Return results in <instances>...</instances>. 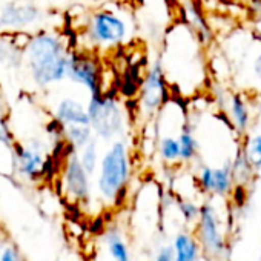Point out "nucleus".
I'll list each match as a JSON object with an SVG mask.
<instances>
[{
  "label": "nucleus",
  "instance_id": "nucleus-1",
  "mask_svg": "<svg viewBox=\"0 0 261 261\" xmlns=\"http://www.w3.org/2000/svg\"><path fill=\"white\" fill-rule=\"evenodd\" d=\"M30 75L40 88L59 83L66 79L69 51L60 36L49 31H39L25 45Z\"/></svg>",
  "mask_w": 261,
  "mask_h": 261
},
{
  "label": "nucleus",
  "instance_id": "nucleus-2",
  "mask_svg": "<svg viewBox=\"0 0 261 261\" xmlns=\"http://www.w3.org/2000/svg\"><path fill=\"white\" fill-rule=\"evenodd\" d=\"M130 177L129 149L123 140H115L100 162L97 188L108 200H117Z\"/></svg>",
  "mask_w": 261,
  "mask_h": 261
},
{
  "label": "nucleus",
  "instance_id": "nucleus-3",
  "mask_svg": "<svg viewBox=\"0 0 261 261\" xmlns=\"http://www.w3.org/2000/svg\"><path fill=\"white\" fill-rule=\"evenodd\" d=\"M92 133L103 140H112L124 129V112L120 101L106 92L91 95L86 106Z\"/></svg>",
  "mask_w": 261,
  "mask_h": 261
},
{
  "label": "nucleus",
  "instance_id": "nucleus-4",
  "mask_svg": "<svg viewBox=\"0 0 261 261\" xmlns=\"http://www.w3.org/2000/svg\"><path fill=\"white\" fill-rule=\"evenodd\" d=\"M88 40L100 48L117 46L124 42L127 36V25L124 19L114 11H97L89 19Z\"/></svg>",
  "mask_w": 261,
  "mask_h": 261
},
{
  "label": "nucleus",
  "instance_id": "nucleus-5",
  "mask_svg": "<svg viewBox=\"0 0 261 261\" xmlns=\"http://www.w3.org/2000/svg\"><path fill=\"white\" fill-rule=\"evenodd\" d=\"M169 100V88L168 80L165 77V71L162 62L157 60L151 65L149 71L145 75L143 83L140 85V98L139 105L142 112L148 117L157 114L160 108Z\"/></svg>",
  "mask_w": 261,
  "mask_h": 261
},
{
  "label": "nucleus",
  "instance_id": "nucleus-6",
  "mask_svg": "<svg viewBox=\"0 0 261 261\" xmlns=\"http://www.w3.org/2000/svg\"><path fill=\"white\" fill-rule=\"evenodd\" d=\"M66 77L77 83L85 86L91 95H97L101 91V69L98 62L80 51H72L68 56V68H66Z\"/></svg>",
  "mask_w": 261,
  "mask_h": 261
},
{
  "label": "nucleus",
  "instance_id": "nucleus-7",
  "mask_svg": "<svg viewBox=\"0 0 261 261\" xmlns=\"http://www.w3.org/2000/svg\"><path fill=\"white\" fill-rule=\"evenodd\" d=\"M63 185L66 192L75 201H83L89 197V174L83 169L75 149H71V154L66 159L63 169Z\"/></svg>",
  "mask_w": 261,
  "mask_h": 261
},
{
  "label": "nucleus",
  "instance_id": "nucleus-8",
  "mask_svg": "<svg viewBox=\"0 0 261 261\" xmlns=\"http://www.w3.org/2000/svg\"><path fill=\"white\" fill-rule=\"evenodd\" d=\"M42 17V11L33 4H7L0 8V28L23 30L36 23Z\"/></svg>",
  "mask_w": 261,
  "mask_h": 261
},
{
  "label": "nucleus",
  "instance_id": "nucleus-9",
  "mask_svg": "<svg viewBox=\"0 0 261 261\" xmlns=\"http://www.w3.org/2000/svg\"><path fill=\"white\" fill-rule=\"evenodd\" d=\"M14 154L17 169L23 177L34 180L39 175L45 174L46 160L39 146V142L34 140L30 145H14Z\"/></svg>",
  "mask_w": 261,
  "mask_h": 261
},
{
  "label": "nucleus",
  "instance_id": "nucleus-10",
  "mask_svg": "<svg viewBox=\"0 0 261 261\" xmlns=\"http://www.w3.org/2000/svg\"><path fill=\"white\" fill-rule=\"evenodd\" d=\"M224 109H226L227 121L230 123L235 133L241 139L244 136H247L249 129H250L252 115H250V108H249L246 98L240 92L227 94V97L224 100Z\"/></svg>",
  "mask_w": 261,
  "mask_h": 261
},
{
  "label": "nucleus",
  "instance_id": "nucleus-11",
  "mask_svg": "<svg viewBox=\"0 0 261 261\" xmlns=\"http://www.w3.org/2000/svg\"><path fill=\"white\" fill-rule=\"evenodd\" d=\"M232 165L226 163L220 168L203 166L198 174V183L201 189L215 194H226L232 185Z\"/></svg>",
  "mask_w": 261,
  "mask_h": 261
},
{
  "label": "nucleus",
  "instance_id": "nucleus-12",
  "mask_svg": "<svg viewBox=\"0 0 261 261\" xmlns=\"http://www.w3.org/2000/svg\"><path fill=\"white\" fill-rule=\"evenodd\" d=\"M54 117L62 126L89 124V117H88L86 106L82 101H79L77 98H72V97H65L57 103Z\"/></svg>",
  "mask_w": 261,
  "mask_h": 261
},
{
  "label": "nucleus",
  "instance_id": "nucleus-13",
  "mask_svg": "<svg viewBox=\"0 0 261 261\" xmlns=\"http://www.w3.org/2000/svg\"><path fill=\"white\" fill-rule=\"evenodd\" d=\"M185 16H186L185 23L195 33L198 40L206 46L212 40V31L204 19V14L201 13L200 7L194 0H188V4L185 5Z\"/></svg>",
  "mask_w": 261,
  "mask_h": 261
},
{
  "label": "nucleus",
  "instance_id": "nucleus-14",
  "mask_svg": "<svg viewBox=\"0 0 261 261\" xmlns=\"http://www.w3.org/2000/svg\"><path fill=\"white\" fill-rule=\"evenodd\" d=\"M198 214H200V218H201V238H203V243L212 250L220 249L221 243H220V235H218V229H217V220H215L214 209L206 204V206H203L200 209Z\"/></svg>",
  "mask_w": 261,
  "mask_h": 261
},
{
  "label": "nucleus",
  "instance_id": "nucleus-15",
  "mask_svg": "<svg viewBox=\"0 0 261 261\" xmlns=\"http://www.w3.org/2000/svg\"><path fill=\"white\" fill-rule=\"evenodd\" d=\"M178 143H180V160L181 162H191L197 157L200 151V143L195 136V129L192 123L188 118V123L181 129V133L178 134Z\"/></svg>",
  "mask_w": 261,
  "mask_h": 261
},
{
  "label": "nucleus",
  "instance_id": "nucleus-16",
  "mask_svg": "<svg viewBox=\"0 0 261 261\" xmlns=\"http://www.w3.org/2000/svg\"><path fill=\"white\" fill-rule=\"evenodd\" d=\"M63 140L69 145V148L79 151L86 146L92 137V129L89 124H69L63 126Z\"/></svg>",
  "mask_w": 261,
  "mask_h": 261
},
{
  "label": "nucleus",
  "instance_id": "nucleus-17",
  "mask_svg": "<svg viewBox=\"0 0 261 261\" xmlns=\"http://www.w3.org/2000/svg\"><path fill=\"white\" fill-rule=\"evenodd\" d=\"M241 152L252 169H261V133L244 136L241 140Z\"/></svg>",
  "mask_w": 261,
  "mask_h": 261
},
{
  "label": "nucleus",
  "instance_id": "nucleus-18",
  "mask_svg": "<svg viewBox=\"0 0 261 261\" xmlns=\"http://www.w3.org/2000/svg\"><path fill=\"white\" fill-rule=\"evenodd\" d=\"M174 250H175V261H198L197 244L186 233H180L175 238Z\"/></svg>",
  "mask_w": 261,
  "mask_h": 261
},
{
  "label": "nucleus",
  "instance_id": "nucleus-19",
  "mask_svg": "<svg viewBox=\"0 0 261 261\" xmlns=\"http://www.w3.org/2000/svg\"><path fill=\"white\" fill-rule=\"evenodd\" d=\"M157 149H159L160 157L166 163H177V162H180L178 136H159Z\"/></svg>",
  "mask_w": 261,
  "mask_h": 261
},
{
  "label": "nucleus",
  "instance_id": "nucleus-20",
  "mask_svg": "<svg viewBox=\"0 0 261 261\" xmlns=\"http://www.w3.org/2000/svg\"><path fill=\"white\" fill-rule=\"evenodd\" d=\"M79 160L83 166V169L92 175L97 169V165H98V151H97V142L95 140H91L86 146L82 148V152L79 155Z\"/></svg>",
  "mask_w": 261,
  "mask_h": 261
},
{
  "label": "nucleus",
  "instance_id": "nucleus-21",
  "mask_svg": "<svg viewBox=\"0 0 261 261\" xmlns=\"http://www.w3.org/2000/svg\"><path fill=\"white\" fill-rule=\"evenodd\" d=\"M108 246H109V253L115 261H130L127 247L117 233H111L108 237Z\"/></svg>",
  "mask_w": 261,
  "mask_h": 261
},
{
  "label": "nucleus",
  "instance_id": "nucleus-22",
  "mask_svg": "<svg viewBox=\"0 0 261 261\" xmlns=\"http://www.w3.org/2000/svg\"><path fill=\"white\" fill-rule=\"evenodd\" d=\"M0 143L7 146L14 145V136L11 133V127L8 126V121L5 118V108H4V98L0 95Z\"/></svg>",
  "mask_w": 261,
  "mask_h": 261
},
{
  "label": "nucleus",
  "instance_id": "nucleus-23",
  "mask_svg": "<svg viewBox=\"0 0 261 261\" xmlns=\"http://www.w3.org/2000/svg\"><path fill=\"white\" fill-rule=\"evenodd\" d=\"M180 211H181V214L185 215L186 220L195 218V217L198 215V212H200V209H198L195 204L189 203V201H181V203H180Z\"/></svg>",
  "mask_w": 261,
  "mask_h": 261
},
{
  "label": "nucleus",
  "instance_id": "nucleus-24",
  "mask_svg": "<svg viewBox=\"0 0 261 261\" xmlns=\"http://www.w3.org/2000/svg\"><path fill=\"white\" fill-rule=\"evenodd\" d=\"M16 53V45H8L4 40H0V63H5L8 59H11Z\"/></svg>",
  "mask_w": 261,
  "mask_h": 261
},
{
  "label": "nucleus",
  "instance_id": "nucleus-25",
  "mask_svg": "<svg viewBox=\"0 0 261 261\" xmlns=\"http://www.w3.org/2000/svg\"><path fill=\"white\" fill-rule=\"evenodd\" d=\"M155 261H174V253H172V249L169 247H165L159 252Z\"/></svg>",
  "mask_w": 261,
  "mask_h": 261
},
{
  "label": "nucleus",
  "instance_id": "nucleus-26",
  "mask_svg": "<svg viewBox=\"0 0 261 261\" xmlns=\"http://www.w3.org/2000/svg\"><path fill=\"white\" fill-rule=\"evenodd\" d=\"M0 261H19V259H17L16 253H14L11 249H7V250L2 253V256H0Z\"/></svg>",
  "mask_w": 261,
  "mask_h": 261
},
{
  "label": "nucleus",
  "instance_id": "nucleus-27",
  "mask_svg": "<svg viewBox=\"0 0 261 261\" xmlns=\"http://www.w3.org/2000/svg\"><path fill=\"white\" fill-rule=\"evenodd\" d=\"M253 72H255V75L258 79H261V53H259V56L253 62Z\"/></svg>",
  "mask_w": 261,
  "mask_h": 261
},
{
  "label": "nucleus",
  "instance_id": "nucleus-28",
  "mask_svg": "<svg viewBox=\"0 0 261 261\" xmlns=\"http://www.w3.org/2000/svg\"><path fill=\"white\" fill-rule=\"evenodd\" d=\"M252 7H253L255 13L261 17V0H252Z\"/></svg>",
  "mask_w": 261,
  "mask_h": 261
}]
</instances>
